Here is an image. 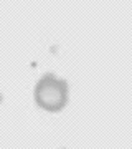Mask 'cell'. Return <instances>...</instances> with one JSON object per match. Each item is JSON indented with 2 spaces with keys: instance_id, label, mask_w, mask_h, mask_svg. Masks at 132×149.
Segmentation results:
<instances>
[{
  "instance_id": "1",
  "label": "cell",
  "mask_w": 132,
  "mask_h": 149,
  "mask_svg": "<svg viewBox=\"0 0 132 149\" xmlns=\"http://www.w3.org/2000/svg\"><path fill=\"white\" fill-rule=\"evenodd\" d=\"M35 100L46 111H59L68 103V85L66 81L46 74L38 81L35 90Z\"/></svg>"
}]
</instances>
